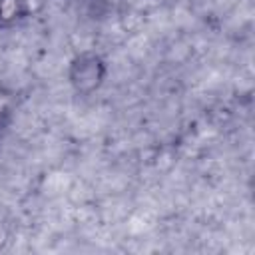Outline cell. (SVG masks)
Wrapping results in <instances>:
<instances>
[{"instance_id":"6da1fadb","label":"cell","mask_w":255,"mask_h":255,"mask_svg":"<svg viewBox=\"0 0 255 255\" xmlns=\"http://www.w3.org/2000/svg\"><path fill=\"white\" fill-rule=\"evenodd\" d=\"M104 66L96 56H82L72 66V82L78 90H92L100 84Z\"/></svg>"}]
</instances>
